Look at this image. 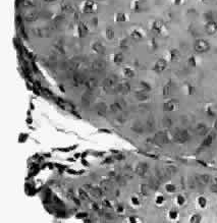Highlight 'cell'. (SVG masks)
Wrapping results in <instances>:
<instances>
[{
	"mask_svg": "<svg viewBox=\"0 0 217 223\" xmlns=\"http://www.w3.org/2000/svg\"><path fill=\"white\" fill-rule=\"evenodd\" d=\"M210 44L205 39H197L196 41L194 42V50L195 52L199 53V54H203L208 52L210 50Z\"/></svg>",
	"mask_w": 217,
	"mask_h": 223,
	"instance_id": "1",
	"label": "cell"
},
{
	"mask_svg": "<svg viewBox=\"0 0 217 223\" xmlns=\"http://www.w3.org/2000/svg\"><path fill=\"white\" fill-rule=\"evenodd\" d=\"M190 140V134L186 130H178L173 134V141L178 144H183Z\"/></svg>",
	"mask_w": 217,
	"mask_h": 223,
	"instance_id": "2",
	"label": "cell"
},
{
	"mask_svg": "<svg viewBox=\"0 0 217 223\" xmlns=\"http://www.w3.org/2000/svg\"><path fill=\"white\" fill-rule=\"evenodd\" d=\"M167 65H168L167 60L165 59V58H159V59H157L155 63H154L152 69L156 74H162L163 71H166Z\"/></svg>",
	"mask_w": 217,
	"mask_h": 223,
	"instance_id": "3",
	"label": "cell"
},
{
	"mask_svg": "<svg viewBox=\"0 0 217 223\" xmlns=\"http://www.w3.org/2000/svg\"><path fill=\"white\" fill-rule=\"evenodd\" d=\"M165 25L162 20H154L152 25H151V31L154 33L155 35H163V33L165 32Z\"/></svg>",
	"mask_w": 217,
	"mask_h": 223,
	"instance_id": "4",
	"label": "cell"
},
{
	"mask_svg": "<svg viewBox=\"0 0 217 223\" xmlns=\"http://www.w3.org/2000/svg\"><path fill=\"white\" fill-rule=\"evenodd\" d=\"M179 102L175 99H169L163 104V110L165 112H173L178 109Z\"/></svg>",
	"mask_w": 217,
	"mask_h": 223,
	"instance_id": "5",
	"label": "cell"
},
{
	"mask_svg": "<svg viewBox=\"0 0 217 223\" xmlns=\"http://www.w3.org/2000/svg\"><path fill=\"white\" fill-rule=\"evenodd\" d=\"M153 140H154V143H156L157 145L162 146V145H166L169 142V138H168L167 133H165V131H159V133H157L155 136H154Z\"/></svg>",
	"mask_w": 217,
	"mask_h": 223,
	"instance_id": "6",
	"label": "cell"
},
{
	"mask_svg": "<svg viewBox=\"0 0 217 223\" xmlns=\"http://www.w3.org/2000/svg\"><path fill=\"white\" fill-rule=\"evenodd\" d=\"M204 30L207 35H210V36L215 35L217 33V20H213L206 21V24L204 25Z\"/></svg>",
	"mask_w": 217,
	"mask_h": 223,
	"instance_id": "7",
	"label": "cell"
},
{
	"mask_svg": "<svg viewBox=\"0 0 217 223\" xmlns=\"http://www.w3.org/2000/svg\"><path fill=\"white\" fill-rule=\"evenodd\" d=\"M149 170V165L147 163H139L137 167H136V173H137L139 176H145Z\"/></svg>",
	"mask_w": 217,
	"mask_h": 223,
	"instance_id": "8",
	"label": "cell"
},
{
	"mask_svg": "<svg viewBox=\"0 0 217 223\" xmlns=\"http://www.w3.org/2000/svg\"><path fill=\"white\" fill-rule=\"evenodd\" d=\"M179 58H181V52H179L178 49L172 48V49L169 50V52H168V59H169V61L176 62V61L179 60Z\"/></svg>",
	"mask_w": 217,
	"mask_h": 223,
	"instance_id": "9",
	"label": "cell"
},
{
	"mask_svg": "<svg viewBox=\"0 0 217 223\" xmlns=\"http://www.w3.org/2000/svg\"><path fill=\"white\" fill-rule=\"evenodd\" d=\"M172 87H173V84H172L171 81H169L167 82L165 85L163 86L162 88V95H163V97L165 98H167L169 97L171 95V92H172Z\"/></svg>",
	"mask_w": 217,
	"mask_h": 223,
	"instance_id": "10",
	"label": "cell"
},
{
	"mask_svg": "<svg viewBox=\"0 0 217 223\" xmlns=\"http://www.w3.org/2000/svg\"><path fill=\"white\" fill-rule=\"evenodd\" d=\"M196 180L200 185H207L209 182L211 181V176L208 174H202L200 176L197 177Z\"/></svg>",
	"mask_w": 217,
	"mask_h": 223,
	"instance_id": "11",
	"label": "cell"
},
{
	"mask_svg": "<svg viewBox=\"0 0 217 223\" xmlns=\"http://www.w3.org/2000/svg\"><path fill=\"white\" fill-rule=\"evenodd\" d=\"M196 131L199 136H205L208 133V127L204 123H199L196 127Z\"/></svg>",
	"mask_w": 217,
	"mask_h": 223,
	"instance_id": "12",
	"label": "cell"
},
{
	"mask_svg": "<svg viewBox=\"0 0 217 223\" xmlns=\"http://www.w3.org/2000/svg\"><path fill=\"white\" fill-rule=\"evenodd\" d=\"M148 184L150 185V188L152 189H158V188H159V185H160L159 178L158 177H151Z\"/></svg>",
	"mask_w": 217,
	"mask_h": 223,
	"instance_id": "13",
	"label": "cell"
},
{
	"mask_svg": "<svg viewBox=\"0 0 217 223\" xmlns=\"http://www.w3.org/2000/svg\"><path fill=\"white\" fill-rule=\"evenodd\" d=\"M213 140H214V136H213V134H209V136L206 137V138L204 139V140H203V142H202L201 147H203V148H205V147H209V146H210V145L212 144Z\"/></svg>",
	"mask_w": 217,
	"mask_h": 223,
	"instance_id": "14",
	"label": "cell"
},
{
	"mask_svg": "<svg viewBox=\"0 0 217 223\" xmlns=\"http://www.w3.org/2000/svg\"><path fill=\"white\" fill-rule=\"evenodd\" d=\"M151 189L149 184H142L141 185V193H143L144 196H149L150 193H151Z\"/></svg>",
	"mask_w": 217,
	"mask_h": 223,
	"instance_id": "15",
	"label": "cell"
},
{
	"mask_svg": "<svg viewBox=\"0 0 217 223\" xmlns=\"http://www.w3.org/2000/svg\"><path fill=\"white\" fill-rule=\"evenodd\" d=\"M210 191L214 193H217V178L213 177L210 181Z\"/></svg>",
	"mask_w": 217,
	"mask_h": 223,
	"instance_id": "16",
	"label": "cell"
},
{
	"mask_svg": "<svg viewBox=\"0 0 217 223\" xmlns=\"http://www.w3.org/2000/svg\"><path fill=\"white\" fill-rule=\"evenodd\" d=\"M91 195L95 197V198H100V197L102 196V191H101V189H99V188H93L91 189Z\"/></svg>",
	"mask_w": 217,
	"mask_h": 223,
	"instance_id": "17",
	"label": "cell"
},
{
	"mask_svg": "<svg viewBox=\"0 0 217 223\" xmlns=\"http://www.w3.org/2000/svg\"><path fill=\"white\" fill-rule=\"evenodd\" d=\"M187 65H190L191 67H196L197 66V59L195 56H190L187 58Z\"/></svg>",
	"mask_w": 217,
	"mask_h": 223,
	"instance_id": "18",
	"label": "cell"
},
{
	"mask_svg": "<svg viewBox=\"0 0 217 223\" xmlns=\"http://www.w3.org/2000/svg\"><path fill=\"white\" fill-rule=\"evenodd\" d=\"M133 130L136 131V133H143V130H144V127L142 126V124L140 122H136L134 125H133Z\"/></svg>",
	"mask_w": 217,
	"mask_h": 223,
	"instance_id": "19",
	"label": "cell"
},
{
	"mask_svg": "<svg viewBox=\"0 0 217 223\" xmlns=\"http://www.w3.org/2000/svg\"><path fill=\"white\" fill-rule=\"evenodd\" d=\"M201 220H202L201 215H199V214H195V215H193L192 217H191L190 222H192V223H199V222H201Z\"/></svg>",
	"mask_w": 217,
	"mask_h": 223,
	"instance_id": "20",
	"label": "cell"
},
{
	"mask_svg": "<svg viewBox=\"0 0 217 223\" xmlns=\"http://www.w3.org/2000/svg\"><path fill=\"white\" fill-rule=\"evenodd\" d=\"M79 196L82 200H88V195H87V191H85L84 189H79Z\"/></svg>",
	"mask_w": 217,
	"mask_h": 223,
	"instance_id": "21",
	"label": "cell"
},
{
	"mask_svg": "<svg viewBox=\"0 0 217 223\" xmlns=\"http://www.w3.org/2000/svg\"><path fill=\"white\" fill-rule=\"evenodd\" d=\"M198 204H199V206L201 208H205L206 205H207V200H206L204 197H200V198L198 199Z\"/></svg>",
	"mask_w": 217,
	"mask_h": 223,
	"instance_id": "22",
	"label": "cell"
},
{
	"mask_svg": "<svg viewBox=\"0 0 217 223\" xmlns=\"http://www.w3.org/2000/svg\"><path fill=\"white\" fill-rule=\"evenodd\" d=\"M165 189L168 192V193H174L176 191V188H175V185L174 184H168L165 185Z\"/></svg>",
	"mask_w": 217,
	"mask_h": 223,
	"instance_id": "23",
	"label": "cell"
},
{
	"mask_svg": "<svg viewBox=\"0 0 217 223\" xmlns=\"http://www.w3.org/2000/svg\"><path fill=\"white\" fill-rule=\"evenodd\" d=\"M178 213L176 210H171L169 212V218L172 219V220H175V219L178 218Z\"/></svg>",
	"mask_w": 217,
	"mask_h": 223,
	"instance_id": "24",
	"label": "cell"
},
{
	"mask_svg": "<svg viewBox=\"0 0 217 223\" xmlns=\"http://www.w3.org/2000/svg\"><path fill=\"white\" fill-rule=\"evenodd\" d=\"M176 202H178V204L179 205V206H182V205L185 204V202H186V199L183 198L182 196L179 195V196L176 197Z\"/></svg>",
	"mask_w": 217,
	"mask_h": 223,
	"instance_id": "25",
	"label": "cell"
},
{
	"mask_svg": "<svg viewBox=\"0 0 217 223\" xmlns=\"http://www.w3.org/2000/svg\"><path fill=\"white\" fill-rule=\"evenodd\" d=\"M102 186H103V189H105V191H110V189H111V184H109L108 181H103L102 182Z\"/></svg>",
	"mask_w": 217,
	"mask_h": 223,
	"instance_id": "26",
	"label": "cell"
},
{
	"mask_svg": "<svg viewBox=\"0 0 217 223\" xmlns=\"http://www.w3.org/2000/svg\"><path fill=\"white\" fill-rule=\"evenodd\" d=\"M163 124L165 126H171L172 125V120L170 119V118H168V117H166V118H164L163 119Z\"/></svg>",
	"mask_w": 217,
	"mask_h": 223,
	"instance_id": "27",
	"label": "cell"
},
{
	"mask_svg": "<svg viewBox=\"0 0 217 223\" xmlns=\"http://www.w3.org/2000/svg\"><path fill=\"white\" fill-rule=\"evenodd\" d=\"M163 202H164V198H163V196H158L157 198H156V204L161 205Z\"/></svg>",
	"mask_w": 217,
	"mask_h": 223,
	"instance_id": "28",
	"label": "cell"
},
{
	"mask_svg": "<svg viewBox=\"0 0 217 223\" xmlns=\"http://www.w3.org/2000/svg\"><path fill=\"white\" fill-rule=\"evenodd\" d=\"M123 210H124V208H123V206L121 204H119L118 206H117V208H116L117 213H123Z\"/></svg>",
	"mask_w": 217,
	"mask_h": 223,
	"instance_id": "29",
	"label": "cell"
},
{
	"mask_svg": "<svg viewBox=\"0 0 217 223\" xmlns=\"http://www.w3.org/2000/svg\"><path fill=\"white\" fill-rule=\"evenodd\" d=\"M132 202H133V204L136 205V206H138V205L140 204L139 199H138V198H136V197H133V198H132Z\"/></svg>",
	"mask_w": 217,
	"mask_h": 223,
	"instance_id": "30",
	"label": "cell"
},
{
	"mask_svg": "<svg viewBox=\"0 0 217 223\" xmlns=\"http://www.w3.org/2000/svg\"><path fill=\"white\" fill-rule=\"evenodd\" d=\"M83 189H85V191H87V192H91V189H93V188H92V185H89V184H84Z\"/></svg>",
	"mask_w": 217,
	"mask_h": 223,
	"instance_id": "31",
	"label": "cell"
},
{
	"mask_svg": "<svg viewBox=\"0 0 217 223\" xmlns=\"http://www.w3.org/2000/svg\"><path fill=\"white\" fill-rule=\"evenodd\" d=\"M103 206H104V207H108V208H111V205H110L109 201H103Z\"/></svg>",
	"mask_w": 217,
	"mask_h": 223,
	"instance_id": "32",
	"label": "cell"
},
{
	"mask_svg": "<svg viewBox=\"0 0 217 223\" xmlns=\"http://www.w3.org/2000/svg\"><path fill=\"white\" fill-rule=\"evenodd\" d=\"M172 2H173L174 5H181L182 3V0H172Z\"/></svg>",
	"mask_w": 217,
	"mask_h": 223,
	"instance_id": "33",
	"label": "cell"
},
{
	"mask_svg": "<svg viewBox=\"0 0 217 223\" xmlns=\"http://www.w3.org/2000/svg\"><path fill=\"white\" fill-rule=\"evenodd\" d=\"M112 162H113V158H107V159H105V161H104V163H107V164H110Z\"/></svg>",
	"mask_w": 217,
	"mask_h": 223,
	"instance_id": "34",
	"label": "cell"
},
{
	"mask_svg": "<svg viewBox=\"0 0 217 223\" xmlns=\"http://www.w3.org/2000/svg\"><path fill=\"white\" fill-rule=\"evenodd\" d=\"M130 222H138V218H136V217H130Z\"/></svg>",
	"mask_w": 217,
	"mask_h": 223,
	"instance_id": "35",
	"label": "cell"
},
{
	"mask_svg": "<svg viewBox=\"0 0 217 223\" xmlns=\"http://www.w3.org/2000/svg\"><path fill=\"white\" fill-rule=\"evenodd\" d=\"M214 129L217 130V119L215 120V122H214Z\"/></svg>",
	"mask_w": 217,
	"mask_h": 223,
	"instance_id": "36",
	"label": "cell"
},
{
	"mask_svg": "<svg viewBox=\"0 0 217 223\" xmlns=\"http://www.w3.org/2000/svg\"><path fill=\"white\" fill-rule=\"evenodd\" d=\"M202 2L203 3H207V2H209V1H211V0H201Z\"/></svg>",
	"mask_w": 217,
	"mask_h": 223,
	"instance_id": "37",
	"label": "cell"
}]
</instances>
